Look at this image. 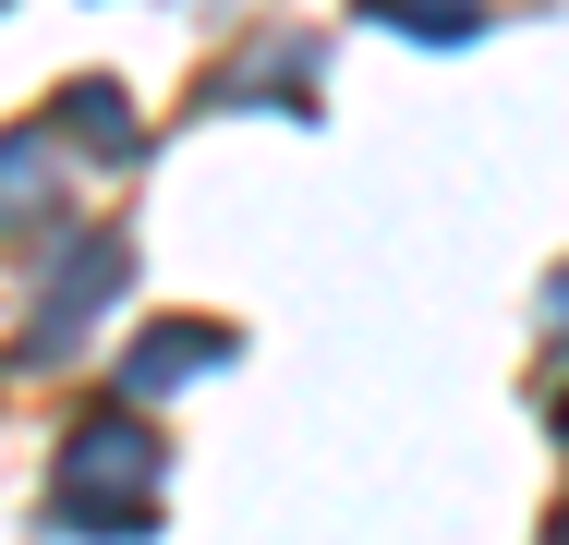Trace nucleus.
<instances>
[{
	"instance_id": "nucleus-2",
	"label": "nucleus",
	"mask_w": 569,
	"mask_h": 545,
	"mask_svg": "<svg viewBox=\"0 0 569 545\" xmlns=\"http://www.w3.org/2000/svg\"><path fill=\"white\" fill-rule=\"evenodd\" d=\"M207 364H230V327H146V339L121 351V388L158 400V388H182V376H207Z\"/></svg>"
},
{
	"instance_id": "nucleus-5",
	"label": "nucleus",
	"mask_w": 569,
	"mask_h": 545,
	"mask_svg": "<svg viewBox=\"0 0 569 545\" xmlns=\"http://www.w3.org/2000/svg\"><path fill=\"white\" fill-rule=\"evenodd\" d=\"M546 316H558V327H569V279H558V304H546Z\"/></svg>"
},
{
	"instance_id": "nucleus-1",
	"label": "nucleus",
	"mask_w": 569,
	"mask_h": 545,
	"mask_svg": "<svg viewBox=\"0 0 569 545\" xmlns=\"http://www.w3.org/2000/svg\"><path fill=\"white\" fill-rule=\"evenodd\" d=\"M61 460H73V522H98V534H121V509H110V497H133V485H146V436L121 425V413H98V425L73 436Z\"/></svg>"
},
{
	"instance_id": "nucleus-4",
	"label": "nucleus",
	"mask_w": 569,
	"mask_h": 545,
	"mask_svg": "<svg viewBox=\"0 0 569 545\" xmlns=\"http://www.w3.org/2000/svg\"><path fill=\"white\" fill-rule=\"evenodd\" d=\"M73 133H86V146H133V109H121L110 86H73Z\"/></svg>"
},
{
	"instance_id": "nucleus-3",
	"label": "nucleus",
	"mask_w": 569,
	"mask_h": 545,
	"mask_svg": "<svg viewBox=\"0 0 569 545\" xmlns=\"http://www.w3.org/2000/svg\"><path fill=\"white\" fill-rule=\"evenodd\" d=\"M110 279H121V242H86V255L61 267V291H49V316H37V351H61L73 327L98 316V291H110Z\"/></svg>"
}]
</instances>
